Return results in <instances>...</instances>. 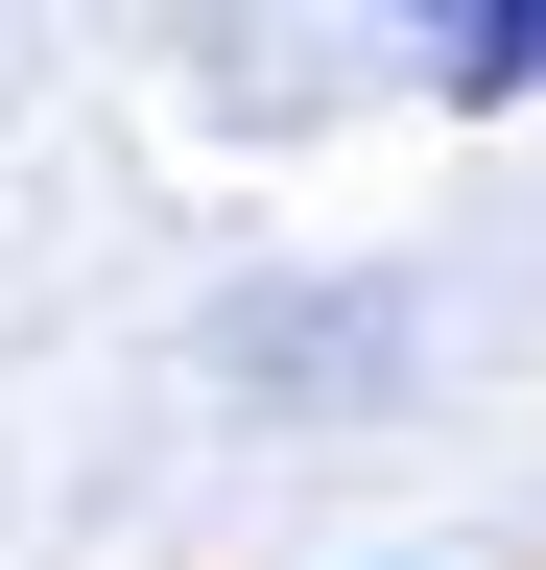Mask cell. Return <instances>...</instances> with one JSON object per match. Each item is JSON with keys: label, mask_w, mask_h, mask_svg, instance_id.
Returning <instances> with one entry per match:
<instances>
[{"label": "cell", "mask_w": 546, "mask_h": 570, "mask_svg": "<svg viewBox=\"0 0 546 570\" xmlns=\"http://www.w3.org/2000/svg\"><path fill=\"white\" fill-rule=\"evenodd\" d=\"M428 48V96H546V0H380Z\"/></svg>", "instance_id": "1"}]
</instances>
